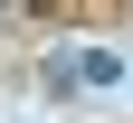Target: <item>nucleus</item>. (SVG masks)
Returning <instances> with one entry per match:
<instances>
[{
	"label": "nucleus",
	"mask_w": 133,
	"mask_h": 123,
	"mask_svg": "<svg viewBox=\"0 0 133 123\" xmlns=\"http://www.w3.org/2000/svg\"><path fill=\"white\" fill-rule=\"evenodd\" d=\"M105 85H124L114 47H57L48 57V95H105Z\"/></svg>",
	"instance_id": "obj_1"
}]
</instances>
